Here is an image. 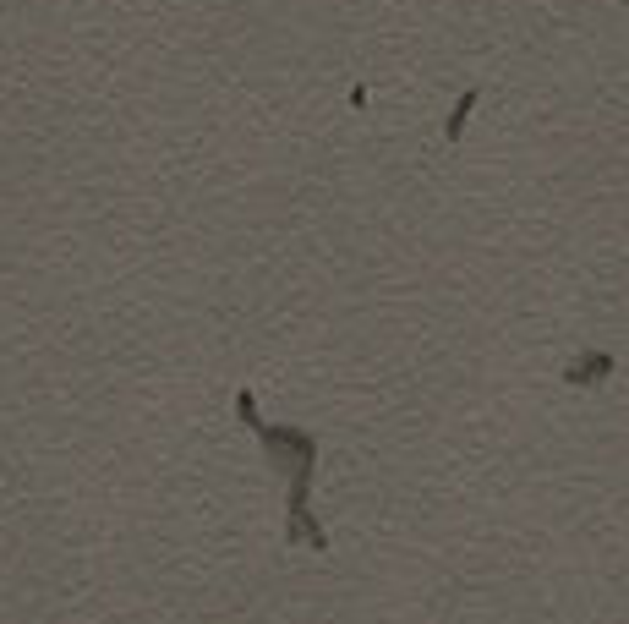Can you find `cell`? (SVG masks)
Returning <instances> with one entry per match:
<instances>
[{
    "mask_svg": "<svg viewBox=\"0 0 629 624\" xmlns=\"http://www.w3.org/2000/svg\"><path fill=\"white\" fill-rule=\"evenodd\" d=\"M608 373H613V356H608V351H580L575 362L564 367V384L586 389V384H602Z\"/></svg>",
    "mask_w": 629,
    "mask_h": 624,
    "instance_id": "obj_1",
    "label": "cell"
},
{
    "mask_svg": "<svg viewBox=\"0 0 629 624\" xmlns=\"http://www.w3.org/2000/svg\"><path fill=\"white\" fill-rule=\"evenodd\" d=\"M482 104V94L476 88H465L460 99H454V110H449V126H444V137H449V148H460V137H465V121H471V110Z\"/></svg>",
    "mask_w": 629,
    "mask_h": 624,
    "instance_id": "obj_2",
    "label": "cell"
}]
</instances>
